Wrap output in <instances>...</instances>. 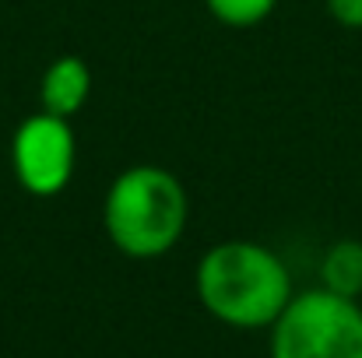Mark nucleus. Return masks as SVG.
<instances>
[{"label": "nucleus", "instance_id": "nucleus-1", "mask_svg": "<svg viewBox=\"0 0 362 358\" xmlns=\"http://www.w3.org/2000/svg\"><path fill=\"white\" fill-rule=\"evenodd\" d=\"M292 295L296 292L285 260L260 242H218L197 263V299L215 320L229 327H271Z\"/></svg>", "mask_w": 362, "mask_h": 358}, {"label": "nucleus", "instance_id": "nucleus-2", "mask_svg": "<svg viewBox=\"0 0 362 358\" xmlns=\"http://www.w3.org/2000/svg\"><path fill=\"white\" fill-rule=\"evenodd\" d=\"M187 190L162 165H130L110 183L103 225L123 256H165L187 229Z\"/></svg>", "mask_w": 362, "mask_h": 358}, {"label": "nucleus", "instance_id": "nucleus-3", "mask_svg": "<svg viewBox=\"0 0 362 358\" xmlns=\"http://www.w3.org/2000/svg\"><path fill=\"white\" fill-rule=\"evenodd\" d=\"M271 358H362V306L338 292L292 295L271 323Z\"/></svg>", "mask_w": 362, "mask_h": 358}, {"label": "nucleus", "instance_id": "nucleus-4", "mask_svg": "<svg viewBox=\"0 0 362 358\" xmlns=\"http://www.w3.org/2000/svg\"><path fill=\"white\" fill-rule=\"evenodd\" d=\"M78 162V141L71 119L53 113H35L21 119L11 137V169L25 193L32 197H57L67 190Z\"/></svg>", "mask_w": 362, "mask_h": 358}, {"label": "nucleus", "instance_id": "nucleus-5", "mask_svg": "<svg viewBox=\"0 0 362 358\" xmlns=\"http://www.w3.org/2000/svg\"><path fill=\"white\" fill-rule=\"evenodd\" d=\"M88 95H92V71L74 53L57 56L39 81V106L42 113H53V117L71 119L74 113H81Z\"/></svg>", "mask_w": 362, "mask_h": 358}, {"label": "nucleus", "instance_id": "nucleus-6", "mask_svg": "<svg viewBox=\"0 0 362 358\" xmlns=\"http://www.w3.org/2000/svg\"><path fill=\"white\" fill-rule=\"evenodd\" d=\"M320 285L345 299L362 295V239H338L320 260Z\"/></svg>", "mask_w": 362, "mask_h": 358}, {"label": "nucleus", "instance_id": "nucleus-7", "mask_svg": "<svg viewBox=\"0 0 362 358\" xmlns=\"http://www.w3.org/2000/svg\"><path fill=\"white\" fill-rule=\"evenodd\" d=\"M211 18L229 25V28H253L264 18H271V11L278 7V0H204Z\"/></svg>", "mask_w": 362, "mask_h": 358}, {"label": "nucleus", "instance_id": "nucleus-8", "mask_svg": "<svg viewBox=\"0 0 362 358\" xmlns=\"http://www.w3.org/2000/svg\"><path fill=\"white\" fill-rule=\"evenodd\" d=\"M324 7L341 28L362 32V0H324Z\"/></svg>", "mask_w": 362, "mask_h": 358}]
</instances>
